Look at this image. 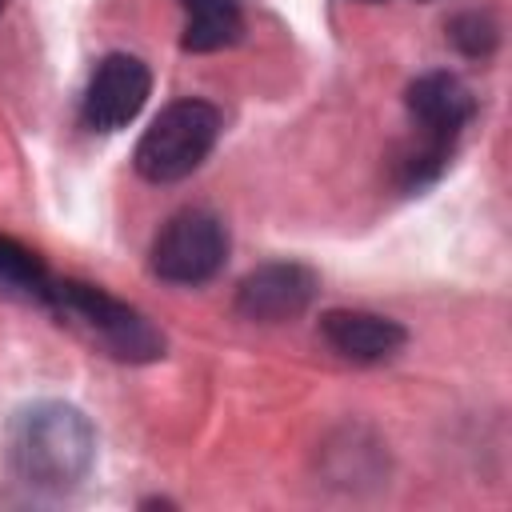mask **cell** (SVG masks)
<instances>
[{"label":"cell","instance_id":"6da1fadb","mask_svg":"<svg viewBox=\"0 0 512 512\" xmlns=\"http://www.w3.org/2000/svg\"><path fill=\"white\" fill-rule=\"evenodd\" d=\"M96 460V432L76 404L36 400L8 424V464L36 492L76 488Z\"/></svg>","mask_w":512,"mask_h":512},{"label":"cell","instance_id":"7a4b0ae2","mask_svg":"<svg viewBox=\"0 0 512 512\" xmlns=\"http://www.w3.org/2000/svg\"><path fill=\"white\" fill-rule=\"evenodd\" d=\"M44 308L68 324L80 340L100 348L104 356L120 364H152L164 356V332L128 300L104 292L100 284L88 280H56L44 296Z\"/></svg>","mask_w":512,"mask_h":512},{"label":"cell","instance_id":"3957f363","mask_svg":"<svg viewBox=\"0 0 512 512\" xmlns=\"http://www.w3.org/2000/svg\"><path fill=\"white\" fill-rule=\"evenodd\" d=\"M408 120L416 128V144L396 160V180L404 192H420L448 168L460 132L476 116V100L468 84L452 72H424L404 92Z\"/></svg>","mask_w":512,"mask_h":512},{"label":"cell","instance_id":"277c9868","mask_svg":"<svg viewBox=\"0 0 512 512\" xmlns=\"http://www.w3.org/2000/svg\"><path fill=\"white\" fill-rule=\"evenodd\" d=\"M216 136H220L216 104L184 96L160 108V116L144 128L132 152V164L152 184H176L208 160V152L216 148Z\"/></svg>","mask_w":512,"mask_h":512},{"label":"cell","instance_id":"5b68a950","mask_svg":"<svg viewBox=\"0 0 512 512\" xmlns=\"http://www.w3.org/2000/svg\"><path fill=\"white\" fill-rule=\"evenodd\" d=\"M228 224L208 208H184L152 240V272L168 284H208L228 264Z\"/></svg>","mask_w":512,"mask_h":512},{"label":"cell","instance_id":"8992f818","mask_svg":"<svg viewBox=\"0 0 512 512\" xmlns=\"http://www.w3.org/2000/svg\"><path fill=\"white\" fill-rule=\"evenodd\" d=\"M148 92H152L148 64L132 52H108L88 76V88L80 100V124L104 136L120 132L140 116V108L148 104Z\"/></svg>","mask_w":512,"mask_h":512},{"label":"cell","instance_id":"52a82bcc","mask_svg":"<svg viewBox=\"0 0 512 512\" xmlns=\"http://www.w3.org/2000/svg\"><path fill=\"white\" fill-rule=\"evenodd\" d=\"M320 292V280L308 264L296 260H272L248 272L236 288V312L252 324H284L312 308Z\"/></svg>","mask_w":512,"mask_h":512},{"label":"cell","instance_id":"ba28073f","mask_svg":"<svg viewBox=\"0 0 512 512\" xmlns=\"http://www.w3.org/2000/svg\"><path fill=\"white\" fill-rule=\"evenodd\" d=\"M320 336L328 340L332 352H340L352 364H384L392 360L404 344L408 332L400 320L364 312V308H332L320 316Z\"/></svg>","mask_w":512,"mask_h":512},{"label":"cell","instance_id":"9c48e42d","mask_svg":"<svg viewBox=\"0 0 512 512\" xmlns=\"http://www.w3.org/2000/svg\"><path fill=\"white\" fill-rule=\"evenodd\" d=\"M184 8V52L232 48L244 32V0H180Z\"/></svg>","mask_w":512,"mask_h":512},{"label":"cell","instance_id":"30bf717a","mask_svg":"<svg viewBox=\"0 0 512 512\" xmlns=\"http://www.w3.org/2000/svg\"><path fill=\"white\" fill-rule=\"evenodd\" d=\"M48 288H52L48 264H44L24 240L0 232V296L28 300V304H44Z\"/></svg>","mask_w":512,"mask_h":512},{"label":"cell","instance_id":"8fae6325","mask_svg":"<svg viewBox=\"0 0 512 512\" xmlns=\"http://www.w3.org/2000/svg\"><path fill=\"white\" fill-rule=\"evenodd\" d=\"M448 40L460 56H472V60H484L492 56V48L500 44V24L488 16V12H460L448 20Z\"/></svg>","mask_w":512,"mask_h":512},{"label":"cell","instance_id":"7c38bea8","mask_svg":"<svg viewBox=\"0 0 512 512\" xmlns=\"http://www.w3.org/2000/svg\"><path fill=\"white\" fill-rule=\"evenodd\" d=\"M4 4H8V0H0V12H4Z\"/></svg>","mask_w":512,"mask_h":512}]
</instances>
